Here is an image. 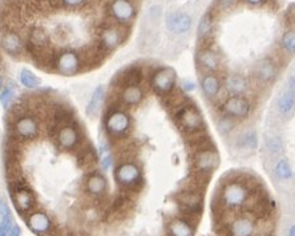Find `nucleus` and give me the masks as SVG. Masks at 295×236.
<instances>
[{
	"label": "nucleus",
	"instance_id": "nucleus-1",
	"mask_svg": "<svg viewBox=\"0 0 295 236\" xmlns=\"http://www.w3.org/2000/svg\"><path fill=\"white\" fill-rule=\"evenodd\" d=\"M250 187L246 182L239 179H234L227 182L221 192V203L223 207L229 210L243 207L246 204L247 199L250 198Z\"/></svg>",
	"mask_w": 295,
	"mask_h": 236
},
{
	"label": "nucleus",
	"instance_id": "nucleus-2",
	"mask_svg": "<svg viewBox=\"0 0 295 236\" xmlns=\"http://www.w3.org/2000/svg\"><path fill=\"white\" fill-rule=\"evenodd\" d=\"M176 122L184 132L189 135L199 134L205 128L202 114L193 104H182L181 107H178L176 112Z\"/></svg>",
	"mask_w": 295,
	"mask_h": 236
},
{
	"label": "nucleus",
	"instance_id": "nucleus-3",
	"mask_svg": "<svg viewBox=\"0 0 295 236\" xmlns=\"http://www.w3.org/2000/svg\"><path fill=\"white\" fill-rule=\"evenodd\" d=\"M219 156L215 148L210 146L198 147L193 155L194 170L199 176H209L218 167Z\"/></svg>",
	"mask_w": 295,
	"mask_h": 236
},
{
	"label": "nucleus",
	"instance_id": "nucleus-4",
	"mask_svg": "<svg viewBox=\"0 0 295 236\" xmlns=\"http://www.w3.org/2000/svg\"><path fill=\"white\" fill-rule=\"evenodd\" d=\"M177 75L172 67H160L150 76V86L154 92L161 96H168L176 88Z\"/></svg>",
	"mask_w": 295,
	"mask_h": 236
},
{
	"label": "nucleus",
	"instance_id": "nucleus-5",
	"mask_svg": "<svg viewBox=\"0 0 295 236\" xmlns=\"http://www.w3.org/2000/svg\"><path fill=\"white\" fill-rule=\"evenodd\" d=\"M222 114L229 115L235 120H245L250 116L253 106L245 95H230L221 106Z\"/></svg>",
	"mask_w": 295,
	"mask_h": 236
},
{
	"label": "nucleus",
	"instance_id": "nucleus-6",
	"mask_svg": "<svg viewBox=\"0 0 295 236\" xmlns=\"http://www.w3.org/2000/svg\"><path fill=\"white\" fill-rule=\"evenodd\" d=\"M130 124H132V120L129 115L126 114L125 111L118 110V108L110 110L104 120L106 132L112 138H121L128 134V131L130 130Z\"/></svg>",
	"mask_w": 295,
	"mask_h": 236
},
{
	"label": "nucleus",
	"instance_id": "nucleus-7",
	"mask_svg": "<svg viewBox=\"0 0 295 236\" xmlns=\"http://www.w3.org/2000/svg\"><path fill=\"white\" fill-rule=\"evenodd\" d=\"M108 11L112 19L120 25L130 24L137 15V9L132 0H112Z\"/></svg>",
	"mask_w": 295,
	"mask_h": 236
},
{
	"label": "nucleus",
	"instance_id": "nucleus-8",
	"mask_svg": "<svg viewBox=\"0 0 295 236\" xmlns=\"http://www.w3.org/2000/svg\"><path fill=\"white\" fill-rule=\"evenodd\" d=\"M114 179L118 184L126 188L137 187L142 180L141 170L133 162H124L118 164L114 170Z\"/></svg>",
	"mask_w": 295,
	"mask_h": 236
},
{
	"label": "nucleus",
	"instance_id": "nucleus-9",
	"mask_svg": "<svg viewBox=\"0 0 295 236\" xmlns=\"http://www.w3.org/2000/svg\"><path fill=\"white\" fill-rule=\"evenodd\" d=\"M81 64L80 55L71 49H64L55 56V69L64 76H72L79 72Z\"/></svg>",
	"mask_w": 295,
	"mask_h": 236
},
{
	"label": "nucleus",
	"instance_id": "nucleus-10",
	"mask_svg": "<svg viewBox=\"0 0 295 236\" xmlns=\"http://www.w3.org/2000/svg\"><path fill=\"white\" fill-rule=\"evenodd\" d=\"M56 142L61 150H75L80 143V131L72 123H64L57 127Z\"/></svg>",
	"mask_w": 295,
	"mask_h": 236
},
{
	"label": "nucleus",
	"instance_id": "nucleus-11",
	"mask_svg": "<svg viewBox=\"0 0 295 236\" xmlns=\"http://www.w3.org/2000/svg\"><path fill=\"white\" fill-rule=\"evenodd\" d=\"M124 32L122 28L118 25H106L100 29L98 32V45L105 52H110L124 41Z\"/></svg>",
	"mask_w": 295,
	"mask_h": 236
},
{
	"label": "nucleus",
	"instance_id": "nucleus-12",
	"mask_svg": "<svg viewBox=\"0 0 295 236\" xmlns=\"http://www.w3.org/2000/svg\"><path fill=\"white\" fill-rule=\"evenodd\" d=\"M176 199L182 211L189 215H197L202 210V195L197 190H186V191L178 192Z\"/></svg>",
	"mask_w": 295,
	"mask_h": 236
},
{
	"label": "nucleus",
	"instance_id": "nucleus-13",
	"mask_svg": "<svg viewBox=\"0 0 295 236\" xmlns=\"http://www.w3.org/2000/svg\"><path fill=\"white\" fill-rule=\"evenodd\" d=\"M13 130L20 139L31 140L39 135V123L32 115H19L13 122Z\"/></svg>",
	"mask_w": 295,
	"mask_h": 236
},
{
	"label": "nucleus",
	"instance_id": "nucleus-14",
	"mask_svg": "<svg viewBox=\"0 0 295 236\" xmlns=\"http://www.w3.org/2000/svg\"><path fill=\"white\" fill-rule=\"evenodd\" d=\"M253 75L262 84H270L278 76V65L270 57H263L254 65Z\"/></svg>",
	"mask_w": 295,
	"mask_h": 236
},
{
	"label": "nucleus",
	"instance_id": "nucleus-15",
	"mask_svg": "<svg viewBox=\"0 0 295 236\" xmlns=\"http://www.w3.org/2000/svg\"><path fill=\"white\" fill-rule=\"evenodd\" d=\"M13 184L12 200L16 206L17 211L27 212L35 206V196L28 188L25 187L24 182H11Z\"/></svg>",
	"mask_w": 295,
	"mask_h": 236
},
{
	"label": "nucleus",
	"instance_id": "nucleus-16",
	"mask_svg": "<svg viewBox=\"0 0 295 236\" xmlns=\"http://www.w3.org/2000/svg\"><path fill=\"white\" fill-rule=\"evenodd\" d=\"M165 25L168 31L176 35H184L192 29L193 19L186 12H172L166 16Z\"/></svg>",
	"mask_w": 295,
	"mask_h": 236
},
{
	"label": "nucleus",
	"instance_id": "nucleus-17",
	"mask_svg": "<svg viewBox=\"0 0 295 236\" xmlns=\"http://www.w3.org/2000/svg\"><path fill=\"white\" fill-rule=\"evenodd\" d=\"M196 60H197V64H198L199 68H202L206 72L215 73L219 69V65H221L218 53L215 52L213 48H210V47H207V45L202 47L197 52Z\"/></svg>",
	"mask_w": 295,
	"mask_h": 236
},
{
	"label": "nucleus",
	"instance_id": "nucleus-18",
	"mask_svg": "<svg viewBox=\"0 0 295 236\" xmlns=\"http://www.w3.org/2000/svg\"><path fill=\"white\" fill-rule=\"evenodd\" d=\"M223 86L230 95H245L250 88V82L243 73L234 72L225 77Z\"/></svg>",
	"mask_w": 295,
	"mask_h": 236
},
{
	"label": "nucleus",
	"instance_id": "nucleus-19",
	"mask_svg": "<svg viewBox=\"0 0 295 236\" xmlns=\"http://www.w3.org/2000/svg\"><path fill=\"white\" fill-rule=\"evenodd\" d=\"M201 90L207 99H215L222 90V82L215 73L206 72L201 77Z\"/></svg>",
	"mask_w": 295,
	"mask_h": 236
},
{
	"label": "nucleus",
	"instance_id": "nucleus-20",
	"mask_svg": "<svg viewBox=\"0 0 295 236\" xmlns=\"http://www.w3.org/2000/svg\"><path fill=\"white\" fill-rule=\"evenodd\" d=\"M144 98V91L140 84H124L120 90V100L125 106L134 107L140 104Z\"/></svg>",
	"mask_w": 295,
	"mask_h": 236
},
{
	"label": "nucleus",
	"instance_id": "nucleus-21",
	"mask_svg": "<svg viewBox=\"0 0 295 236\" xmlns=\"http://www.w3.org/2000/svg\"><path fill=\"white\" fill-rule=\"evenodd\" d=\"M254 222L247 216H239L229 227V235L230 236H254Z\"/></svg>",
	"mask_w": 295,
	"mask_h": 236
},
{
	"label": "nucleus",
	"instance_id": "nucleus-22",
	"mask_svg": "<svg viewBox=\"0 0 295 236\" xmlns=\"http://www.w3.org/2000/svg\"><path fill=\"white\" fill-rule=\"evenodd\" d=\"M295 110V91L285 88L277 100V111L282 118L290 116Z\"/></svg>",
	"mask_w": 295,
	"mask_h": 236
},
{
	"label": "nucleus",
	"instance_id": "nucleus-23",
	"mask_svg": "<svg viewBox=\"0 0 295 236\" xmlns=\"http://www.w3.org/2000/svg\"><path fill=\"white\" fill-rule=\"evenodd\" d=\"M27 224L31 228V231L39 234V235L47 234L52 227V223H51L48 215L44 212H32L27 219Z\"/></svg>",
	"mask_w": 295,
	"mask_h": 236
},
{
	"label": "nucleus",
	"instance_id": "nucleus-24",
	"mask_svg": "<svg viewBox=\"0 0 295 236\" xmlns=\"http://www.w3.org/2000/svg\"><path fill=\"white\" fill-rule=\"evenodd\" d=\"M1 48L9 55H19L24 48V43L21 40L20 35L15 31H7L1 37Z\"/></svg>",
	"mask_w": 295,
	"mask_h": 236
},
{
	"label": "nucleus",
	"instance_id": "nucleus-25",
	"mask_svg": "<svg viewBox=\"0 0 295 236\" xmlns=\"http://www.w3.org/2000/svg\"><path fill=\"white\" fill-rule=\"evenodd\" d=\"M51 43L47 29L43 27H33L28 33V47L32 49H45Z\"/></svg>",
	"mask_w": 295,
	"mask_h": 236
},
{
	"label": "nucleus",
	"instance_id": "nucleus-26",
	"mask_svg": "<svg viewBox=\"0 0 295 236\" xmlns=\"http://www.w3.org/2000/svg\"><path fill=\"white\" fill-rule=\"evenodd\" d=\"M259 138L257 131L249 130L245 131L243 134H241L235 140V147L239 151H247V152H253L258 148Z\"/></svg>",
	"mask_w": 295,
	"mask_h": 236
},
{
	"label": "nucleus",
	"instance_id": "nucleus-27",
	"mask_svg": "<svg viewBox=\"0 0 295 236\" xmlns=\"http://www.w3.org/2000/svg\"><path fill=\"white\" fill-rule=\"evenodd\" d=\"M214 31V13L213 11H207L199 19L198 27H197V36L201 41L209 40Z\"/></svg>",
	"mask_w": 295,
	"mask_h": 236
},
{
	"label": "nucleus",
	"instance_id": "nucleus-28",
	"mask_svg": "<svg viewBox=\"0 0 295 236\" xmlns=\"http://www.w3.org/2000/svg\"><path fill=\"white\" fill-rule=\"evenodd\" d=\"M87 191L93 196H101L106 191V179L98 172H92L87 178Z\"/></svg>",
	"mask_w": 295,
	"mask_h": 236
},
{
	"label": "nucleus",
	"instance_id": "nucleus-29",
	"mask_svg": "<svg viewBox=\"0 0 295 236\" xmlns=\"http://www.w3.org/2000/svg\"><path fill=\"white\" fill-rule=\"evenodd\" d=\"M170 236H193L194 228L193 226L185 219H177L172 220L168 226Z\"/></svg>",
	"mask_w": 295,
	"mask_h": 236
},
{
	"label": "nucleus",
	"instance_id": "nucleus-30",
	"mask_svg": "<svg viewBox=\"0 0 295 236\" xmlns=\"http://www.w3.org/2000/svg\"><path fill=\"white\" fill-rule=\"evenodd\" d=\"M104 98H105V88L102 86L96 87V90L93 91L91 100H89L88 106H87L88 116L93 118V116H96L98 114V111H100L102 106V102H104Z\"/></svg>",
	"mask_w": 295,
	"mask_h": 236
},
{
	"label": "nucleus",
	"instance_id": "nucleus-31",
	"mask_svg": "<svg viewBox=\"0 0 295 236\" xmlns=\"http://www.w3.org/2000/svg\"><path fill=\"white\" fill-rule=\"evenodd\" d=\"M279 47L282 49L283 53L289 56L295 55V28H290L282 33L279 39Z\"/></svg>",
	"mask_w": 295,
	"mask_h": 236
},
{
	"label": "nucleus",
	"instance_id": "nucleus-32",
	"mask_svg": "<svg viewBox=\"0 0 295 236\" xmlns=\"http://www.w3.org/2000/svg\"><path fill=\"white\" fill-rule=\"evenodd\" d=\"M0 216H1V222H0V236H7L8 231L13 226L12 215L9 211V207L7 203L3 200H0Z\"/></svg>",
	"mask_w": 295,
	"mask_h": 236
},
{
	"label": "nucleus",
	"instance_id": "nucleus-33",
	"mask_svg": "<svg viewBox=\"0 0 295 236\" xmlns=\"http://www.w3.org/2000/svg\"><path fill=\"white\" fill-rule=\"evenodd\" d=\"M274 174L279 180H290L294 176V171L291 167L290 162L286 158H281L277 160V163L274 166Z\"/></svg>",
	"mask_w": 295,
	"mask_h": 236
},
{
	"label": "nucleus",
	"instance_id": "nucleus-34",
	"mask_svg": "<svg viewBox=\"0 0 295 236\" xmlns=\"http://www.w3.org/2000/svg\"><path fill=\"white\" fill-rule=\"evenodd\" d=\"M142 77L144 75L140 67H129L122 75V86L124 84H141Z\"/></svg>",
	"mask_w": 295,
	"mask_h": 236
},
{
	"label": "nucleus",
	"instance_id": "nucleus-35",
	"mask_svg": "<svg viewBox=\"0 0 295 236\" xmlns=\"http://www.w3.org/2000/svg\"><path fill=\"white\" fill-rule=\"evenodd\" d=\"M237 126V120L234 118H231L229 115L223 114L221 118L217 120V128H218V132L221 135H229L230 132H233V130Z\"/></svg>",
	"mask_w": 295,
	"mask_h": 236
},
{
	"label": "nucleus",
	"instance_id": "nucleus-36",
	"mask_svg": "<svg viewBox=\"0 0 295 236\" xmlns=\"http://www.w3.org/2000/svg\"><path fill=\"white\" fill-rule=\"evenodd\" d=\"M20 82L27 88H36V87L40 86V79L35 73L31 72L29 69H21Z\"/></svg>",
	"mask_w": 295,
	"mask_h": 236
},
{
	"label": "nucleus",
	"instance_id": "nucleus-37",
	"mask_svg": "<svg viewBox=\"0 0 295 236\" xmlns=\"http://www.w3.org/2000/svg\"><path fill=\"white\" fill-rule=\"evenodd\" d=\"M265 147L271 155H279L283 152L282 139L278 138V136H271V138L267 139Z\"/></svg>",
	"mask_w": 295,
	"mask_h": 236
},
{
	"label": "nucleus",
	"instance_id": "nucleus-38",
	"mask_svg": "<svg viewBox=\"0 0 295 236\" xmlns=\"http://www.w3.org/2000/svg\"><path fill=\"white\" fill-rule=\"evenodd\" d=\"M13 96H15V90L12 87H5L4 90L0 92V103L4 108H8L9 104L12 103Z\"/></svg>",
	"mask_w": 295,
	"mask_h": 236
},
{
	"label": "nucleus",
	"instance_id": "nucleus-39",
	"mask_svg": "<svg viewBox=\"0 0 295 236\" xmlns=\"http://www.w3.org/2000/svg\"><path fill=\"white\" fill-rule=\"evenodd\" d=\"M80 162L81 164H85V166H89L96 162V154L93 150H84L80 155Z\"/></svg>",
	"mask_w": 295,
	"mask_h": 236
},
{
	"label": "nucleus",
	"instance_id": "nucleus-40",
	"mask_svg": "<svg viewBox=\"0 0 295 236\" xmlns=\"http://www.w3.org/2000/svg\"><path fill=\"white\" fill-rule=\"evenodd\" d=\"M238 0H215V9L217 11H227L237 4Z\"/></svg>",
	"mask_w": 295,
	"mask_h": 236
},
{
	"label": "nucleus",
	"instance_id": "nucleus-41",
	"mask_svg": "<svg viewBox=\"0 0 295 236\" xmlns=\"http://www.w3.org/2000/svg\"><path fill=\"white\" fill-rule=\"evenodd\" d=\"M60 3L67 8H80L87 3V0H60Z\"/></svg>",
	"mask_w": 295,
	"mask_h": 236
},
{
	"label": "nucleus",
	"instance_id": "nucleus-42",
	"mask_svg": "<svg viewBox=\"0 0 295 236\" xmlns=\"http://www.w3.org/2000/svg\"><path fill=\"white\" fill-rule=\"evenodd\" d=\"M112 164H113V158H112V155H105L104 158H102L101 160V166L102 168L105 170V171H108L110 167H112Z\"/></svg>",
	"mask_w": 295,
	"mask_h": 236
},
{
	"label": "nucleus",
	"instance_id": "nucleus-43",
	"mask_svg": "<svg viewBox=\"0 0 295 236\" xmlns=\"http://www.w3.org/2000/svg\"><path fill=\"white\" fill-rule=\"evenodd\" d=\"M182 88L185 91H188V92L194 91L196 90V83L192 82V80H184V82H182Z\"/></svg>",
	"mask_w": 295,
	"mask_h": 236
},
{
	"label": "nucleus",
	"instance_id": "nucleus-44",
	"mask_svg": "<svg viewBox=\"0 0 295 236\" xmlns=\"http://www.w3.org/2000/svg\"><path fill=\"white\" fill-rule=\"evenodd\" d=\"M7 236H20V227H19L17 224L13 223V226L8 231V235Z\"/></svg>",
	"mask_w": 295,
	"mask_h": 236
},
{
	"label": "nucleus",
	"instance_id": "nucleus-45",
	"mask_svg": "<svg viewBox=\"0 0 295 236\" xmlns=\"http://www.w3.org/2000/svg\"><path fill=\"white\" fill-rule=\"evenodd\" d=\"M287 88L295 91V73L290 75L289 79H287Z\"/></svg>",
	"mask_w": 295,
	"mask_h": 236
},
{
	"label": "nucleus",
	"instance_id": "nucleus-46",
	"mask_svg": "<svg viewBox=\"0 0 295 236\" xmlns=\"http://www.w3.org/2000/svg\"><path fill=\"white\" fill-rule=\"evenodd\" d=\"M243 3H246L249 5H259L265 3V0H242Z\"/></svg>",
	"mask_w": 295,
	"mask_h": 236
},
{
	"label": "nucleus",
	"instance_id": "nucleus-47",
	"mask_svg": "<svg viewBox=\"0 0 295 236\" xmlns=\"http://www.w3.org/2000/svg\"><path fill=\"white\" fill-rule=\"evenodd\" d=\"M289 16H290L291 21H294L295 23V4L291 5V8L289 9Z\"/></svg>",
	"mask_w": 295,
	"mask_h": 236
},
{
	"label": "nucleus",
	"instance_id": "nucleus-48",
	"mask_svg": "<svg viewBox=\"0 0 295 236\" xmlns=\"http://www.w3.org/2000/svg\"><path fill=\"white\" fill-rule=\"evenodd\" d=\"M289 236H295V224H293V226L289 228Z\"/></svg>",
	"mask_w": 295,
	"mask_h": 236
},
{
	"label": "nucleus",
	"instance_id": "nucleus-49",
	"mask_svg": "<svg viewBox=\"0 0 295 236\" xmlns=\"http://www.w3.org/2000/svg\"><path fill=\"white\" fill-rule=\"evenodd\" d=\"M1 86H3V79H1V76H0V88H1Z\"/></svg>",
	"mask_w": 295,
	"mask_h": 236
},
{
	"label": "nucleus",
	"instance_id": "nucleus-50",
	"mask_svg": "<svg viewBox=\"0 0 295 236\" xmlns=\"http://www.w3.org/2000/svg\"><path fill=\"white\" fill-rule=\"evenodd\" d=\"M259 236H271L270 234H262V235H259Z\"/></svg>",
	"mask_w": 295,
	"mask_h": 236
}]
</instances>
